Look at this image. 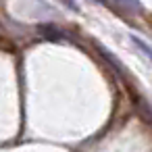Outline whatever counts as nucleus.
<instances>
[{
	"label": "nucleus",
	"mask_w": 152,
	"mask_h": 152,
	"mask_svg": "<svg viewBox=\"0 0 152 152\" xmlns=\"http://www.w3.org/2000/svg\"><path fill=\"white\" fill-rule=\"evenodd\" d=\"M129 40H131V44H133L146 58H150V63H152V46H148V44H146L144 40H140L137 36H129Z\"/></svg>",
	"instance_id": "f257e3e1"
},
{
	"label": "nucleus",
	"mask_w": 152,
	"mask_h": 152,
	"mask_svg": "<svg viewBox=\"0 0 152 152\" xmlns=\"http://www.w3.org/2000/svg\"><path fill=\"white\" fill-rule=\"evenodd\" d=\"M98 50H100V54H102V56H104V58H106L108 63H113V65H115V69H117V71H123V67H121V63H119V61H117L115 56H110V52H108L106 48H102V46H98Z\"/></svg>",
	"instance_id": "f03ea898"
}]
</instances>
